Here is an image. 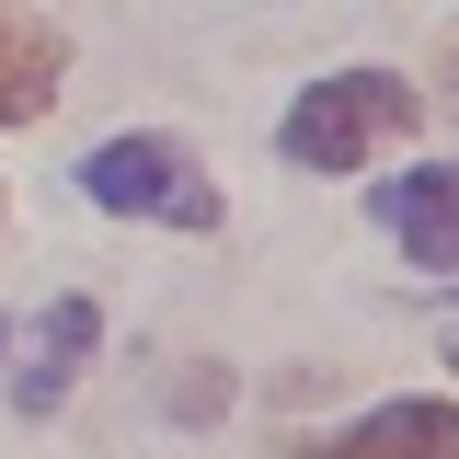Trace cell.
I'll list each match as a JSON object with an SVG mask.
<instances>
[{"mask_svg": "<svg viewBox=\"0 0 459 459\" xmlns=\"http://www.w3.org/2000/svg\"><path fill=\"white\" fill-rule=\"evenodd\" d=\"M81 195L104 219H172V230H219V184L195 172V150L172 138H104L81 161Z\"/></svg>", "mask_w": 459, "mask_h": 459, "instance_id": "2", "label": "cell"}, {"mask_svg": "<svg viewBox=\"0 0 459 459\" xmlns=\"http://www.w3.org/2000/svg\"><path fill=\"white\" fill-rule=\"evenodd\" d=\"M448 368H459V356H448Z\"/></svg>", "mask_w": 459, "mask_h": 459, "instance_id": "8", "label": "cell"}, {"mask_svg": "<svg viewBox=\"0 0 459 459\" xmlns=\"http://www.w3.org/2000/svg\"><path fill=\"white\" fill-rule=\"evenodd\" d=\"M379 219L402 230V253L425 276H448L459 264V161H413L402 184H379Z\"/></svg>", "mask_w": 459, "mask_h": 459, "instance_id": "3", "label": "cell"}, {"mask_svg": "<svg viewBox=\"0 0 459 459\" xmlns=\"http://www.w3.org/2000/svg\"><path fill=\"white\" fill-rule=\"evenodd\" d=\"M310 459H459V402H379Z\"/></svg>", "mask_w": 459, "mask_h": 459, "instance_id": "4", "label": "cell"}, {"mask_svg": "<svg viewBox=\"0 0 459 459\" xmlns=\"http://www.w3.org/2000/svg\"><path fill=\"white\" fill-rule=\"evenodd\" d=\"M391 138H413V81L402 69H344L322 92H299L287 126H276V150L299 172H356V161H379Z\"/></svg>", "mask_w": 459, "mask_h": 459, "instance_id": "1", "label": "cell"}, {"mask_svg": "<svg viewBox=\"0 0 459 459\" xmlns=\"http://www.w3.org/2000/svg\"><path fill=\"white\" fill-rule=\"evenodd\" d=\"M57 69H69L57 23H35L23 0H0V126H35L57 104Z\"/></svg>", "mask_w": 459, "mask_h": 459, "instance_id": "5", "label": "cell"}, {"mask_svg": "<svg viewBox=\"0 0 459 459\" xmlns=\"http://www.w3.org/2000/svg\"><path fill=\"white\" fill-rule=\"evenodd\" d=\"M92 333H104V310H92V299H57L47 333H35V368L12 379V402H23V413H57L69 379H81V356H92Z\"/></svg>", "mask_w": 459, "mask_h": 459, "instance_id": "6", "label": "cell"}, {"mask_svg": "<svg viewBox=\"0 0 459 459\" xmlns=\"http://www.w3.org/2000/svg\"><path fill=\"white\" fill-rule=\"evenodd\" d=\"M448 92H459V69H448Z\"/></svg>", "mask_w": 459, "mask_h": 459, "instance_id": "7", "label": "cell"}]
</instances>
